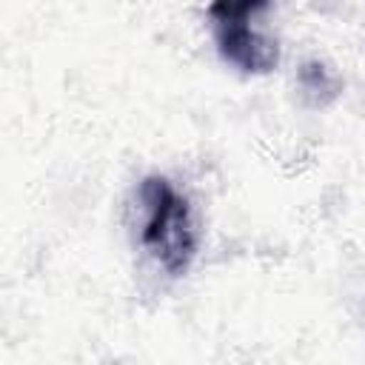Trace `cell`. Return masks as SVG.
I'll return each mask as SVG.
<instances>
[{
  "instance_id": "cell-3",
  "label": "cell",
  "mask_w": 365,
  "mask_h": 365,
  "mask_svg": "<svg viewBox=\"0 0 365 365\" xmlns=\"http://www.w3.org/2000/svg\"><path fill=\"white\" fill-rule=\"evenodd\" d=\"M297 83H299V91H302V97L311 108L331 106L342 91L339 74L322 60H305L297 71Z\"/></svg>"
},
{
  "instance_id": "cell-1",
  "label": "cell",
  "mask_w": 365,
  "mask_h": 365,
  "mask_svg": "<svg viewBox=\"0 0 365 365\" xmlns=\"http://www.w3.org/2000/svg\"><path fill=\"white\" fill-rule=\"evenodd\" d=\"M140 197L148 205V220L143 228V245L163 262L171 277L188 271L197 254V231L191 222L188 200L180 197L165 177H145L140 185Z\"/></svg>"
},
{
  "instance_id": "cell-2",
  "label": "cell",
  "mask_w": 365,
  "mask_h": 365,
  "mask_svg": "<svg viewBox=\"0 0 365 365\" xmlns=\"http://www.w3.org/2000/svg\"><path fill=\"white\" fill-rule=\"evenodd\" d=\"M265 3H211L208 17L214 20L217 48L225 63L245 74H268L279 63V46L268 34L257 31L248 20L262 11Z\"/></svg>"
}]
</instances>
